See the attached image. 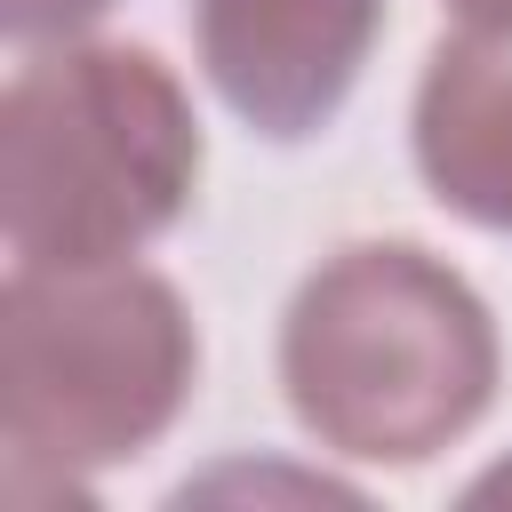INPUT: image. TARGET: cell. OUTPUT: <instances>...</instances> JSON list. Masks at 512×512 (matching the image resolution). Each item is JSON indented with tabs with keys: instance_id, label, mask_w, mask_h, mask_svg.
<instances>
[{
	"instance_id": "cell-1",
	"label": "cell",
	"mask_w": 512,
	"mask_h": 512,
	"mask_svg": "<svg viewBox=\"0 0 512 512\" xmlns=\"http://www.w3.org/2000/svg\"><path fill=\"white\" fill-rule=\"evenodd\" d=\"M296 424L352 464H424L496 400V320L416 240L336 248L280 320Z\"/></svg>"
},
{
	"instance_id": "cell-2",
	"label": "cell",
	"mask_w": 512,
	"mask_h": 512,
	"mask_svg": "<svg viewBox=\"0 0 512 512\" xmlns=\"http://www.w3.org/2000/svg\"><path fill=\"white\" fill-rule=\"evenodd\" d=\"M200 184V120L176 72L128 40H56L0 96V240L80 272L152 248Z\"/></svg>"
},
{
	"instance_id": "cell-3",
	"label": "cell",
	"mask_w": 512,
	"mask_h": 512,
	"mask_svg": "<svg viewBox=\"0 0 512 512\" xmlns=\"http://www.w3.org/2000/svg\"><path fill=\"white\" fill-rule=\"evenodd\" d=\"M200 336L144 264H16L0 288L8 496H80L88 472L144 456L192 400Z\"/></svg>"
},
{
	"instance_id": "cell-4",
	"label": "cell",
	"mask_w": 512,
	"mask_h": 512,
	"mask_svg": "<svg viewBox=\"0 0 512 512\" xmlns=\"http://www.w3.org/2000/svg\"><path fill=\"white\" fill-rule=\"evenodd\" d=\"M376 32L384 0H192L208 88L280 144L336 120Z\"/></svg>"
},
{
	"instance_id": "cell-5",
	"label": "cell",
	"mask_w": 512,
	"mask_h": 512,
	"mask_svg": "<svg viewBox=\"0 0 512 512\" xmlns=\"http://www.w3.org/2000/svg\"><path fill=\"white\" fill-rule=\"evenodd\" d=\"M416 168L480 232H512V24H456L416 80Z\"/></svg>"
},
{
	"instance_id": "cell-6",
	"label": "cell",
	"mask_w": 512,
	"mask_h": 512,
	"mask_svg": "<svg viewBox=\"0 0 512 512\" xmlns=\"http://www.w3.org/2000/svg\"><path fill=\"white\" fill-rule=\"evenodd\" d=\"M112 0H0V24H8V40H72L80 24H96Z\"/></svg>"
},
{
	"instance_id": "cell-7",
	"label": "cell",
	"mask_w": 512,
	"mask_h": 512,
	"mask_svg": "<svg viewBox=\"0 0 512 512\" xmlns=\"http://www.w3.org/2000/svg\"><path fill=\"white\" fill-rule=\"evenodd\" d=\"M464 496H472V504H512V456H504V464H488Z\"/></svg>"
},
{
	"instance_id": "cell-8",
	"label": "cell",
	"mask_w": 512,
	"mask_h": 512,
	"mask_svg": "<svg viewBox=\"0 0 512 512\" xmlns=\"http://www.w3.org/2000/svg\"><path fill=\"white\" fill-rule=\"evenodd\" d=\"M464 24H512V0H448Z\"/></svg>"
}]
</instances>
